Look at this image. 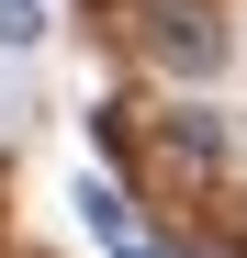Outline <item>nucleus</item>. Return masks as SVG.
<instances>
[{"label": "nucleus", "instance_id": "obj_3", "mask_svg": "<svg viewBox=\"0 0 247 258\" xmlns=\"http://www.w3.org/2000/svg\"><path fill=\"white\" fill-rule=\"evenodd\" d=\"M79 213H90V236H101V247H124V236H135V202H124L112 180H79Z\"/></svg>", "mask_w": 247, "mask_h": 258}, {"label": "nucleus", "instance_id": "obj_2", "mask_svg": "<svg viewBox=\"0 0 247 258\" xmlns=\"http://www.w3.org/2000/svg\"><path fill=\"white\" fill-rule=\"evenodd\" d=\"M157 146H169V168H191V180H214V168H225V112H202V101L157 112Z\"/></svg>", "mask_w": 247, "mask_h": 258}, {"label": "nucleus", "instance_id": "obj_5", "mask_svg": "<svg viewBox=\"0 0 247 258\" xmlns=\"http://www.w3.org/2000/svg\"><path fill=\"white\" fill-rule=\"evenodd\" d=\"M112 258H169V247H146V236H124V247H112Z\"/></svg>", "mask_w": 247, "mask_h": 258}, {"label": "nucleus", "instance_id": "obj_1", "mask_svg": "<svg viewBox=\"0 0 247 258\" xmlns=\"http://www.w3.org/2000/svg\"><path fill=\"white\" fill-rule=\"evenodd\" d=\"M146 56L169 68V79H214V56H225L214 0H146Z\"/></svg>", "mask_w": 247, "mask_h": 258}, {"label": "nucleus", "instance_id": "obj_4", "mask_svg": "<svg viewBox=\"0 0 247 258\" xmlns=\"http://www.w3.org/2000/svg\"><path fill=\"white\" fill-rule=\"evenodd\" d=\"M0 45H45V0H0Z\"/></svg>", "mask_w": 247, "mask_h": 258}]
</instances>
